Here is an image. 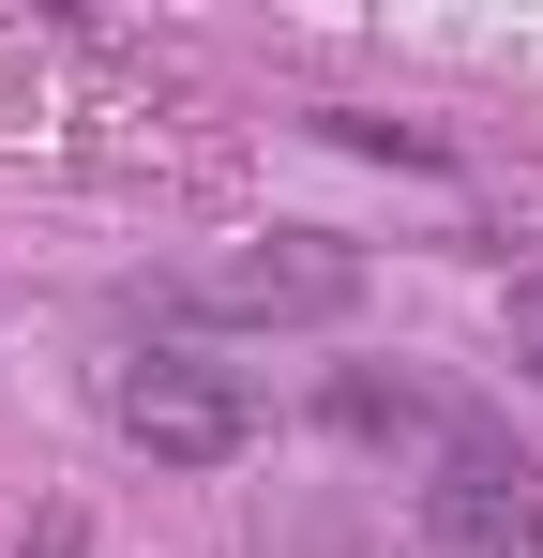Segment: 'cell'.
Segmentation results:
<instances>
[{
    "instance_id": "cell-1",
    "label": "cell",
    "mask_w": 543,
    "mask_h": 558,
    "mask_svg": "<svg viewBox=\"0 0 543 558\" xmlns=\"http://www.w3.org/2000/svg\"><path fill=\"white\" fill-rule=\"evenodd\" d=\"M106 408H121L136 453H167V468H227L242 438H257V392H242L227 363H181V348L121 363V377H106Z\"/></svg>"
},
{
    "instance_id": "cell-2",
    "label": "cell",
    "mask_w": 543,
    "mask_h": 558,
    "mask_svg": "<svg viewBox=\"0 0 543 558\" xmlns=\"http://www.w3.org/2000/svg\"><path fill=\"white\" fill-rule=\"evenodd\" d=\"M423 558H543V498L514 453H452L423 483Z\"/></svg>"
},
{
    "instance_id": "cell-3",
    "label": "cell",
    "mask_w": 543,
    "mask_h": 558,
    "mask_svg": "<svg viewBox=\"0 0 543 558\" xmlns=\"http://www.w3.org/2000/svg\"><path fill=\"white\" fill-rule=\"evenodd\" d=\"M348 287H362V272L333 257V242H272V257H227L196 302H212V317H333Z\"/></svg>"
}]
</instances>
